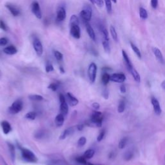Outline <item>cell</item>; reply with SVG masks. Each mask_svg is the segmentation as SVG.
<instances>
[{
    "label": "cell",
    "mask_w": 165,
    "mask_h": 165,
    "mask_svg": "<svg viewBox=\"0 0 165 165\" xmlns=\"http://www.w3.org/2000/svg\"><path fill=\"white\" fill-rule=\"evenodd\" d=\"M102 44H103V47L106 53L109 54L110 52V44H109V40L103 39Z\"/></svg>",
    "instance_id": "83f0119b"
},
{
    "label": "cell",
    "mask_w": 165,
    "mask_h": 165,
    "mask_svg": "<svg viewBox=\"0 0 165 165\" xmlns=\"http://www.w3.org/2000/svg\"><path fill=\"white\" fill-rule=\"evenodd\" d=\"M130 46L133 50V51H134L135 52V54H136V56L138 57L139 59H141V54L140 50H139V49L138 48V47L132 42H130Z\"/></svg>",
    "instance_id": "4316f807"
},
{
    "label": "cell",
    "mask_w": 165,
    "mask_h": 165,
    "mask_svg": "<svg viewBox=\"0 0 165 165\" xmlns=\"http://www.w3.org/2000/svg\"><path fill=\"white\" fill-rule=\"evenodd\" d=\"M120 91H121V93L125 94L126 92V86L124 85H121V86H120Z\"/></svg>",
    "instance_id": "f907efd6"
},
{
    "label": "cell",
    "mask_w": 165,
    "mask_h": 165,
    "mask_svg": "<svg viewBox=\"0 0 165 165\" xmlns=\"http://www.w3.org/2000/svg\"><path fill=\"white\" fill-rule=\"evenodd\" d=\"M3 52L8 55H14L17 52V50L14 46L10 45L5 48L3 49Z\"/></svg>",
    "instance_id": "ffe728a7"
},
{
    "label": "cell",
    "mask_w": 165,
    "mask_h": 165,
    "mask_svg": "<svg viewBox=\"0 0 165 165\" xmlns=\"http://www.w3.org/2000/svg\"><path fill=\"white\" fill-rule=\"evenodd\" d=\"M23 108V103L22 101L20 99H17L9 107V112L12 114H16L20 112Z\"/></svg>",
    "instance_id": "277c9868"
},
{
    "label": "cell",
    "mask_w": 165,
    "mask_h": 165,
    "mask_svg": "<svg viewBox=\"0 0 165 165\" xmlns=\"http://www.w3.org/2000/svg\"><path fill=\"white\" fill-rule=\"evenodd\" d=\"M20 150L22 157L25 161L30 163H36L37 161V158L34 154V152L25 148H20Z\"/></svg>",
    "instance_id": "7a4b0ae2"
},
{
    "label": "cell",
    "mask_w": 165,
    "mask_h": 165,
    "mask_svg": "<svg viewBox=\"0 0 165 165\" xmlns=\"http://www.w3.org/2000/svg\"><path fill=\"white\" fill-rule=\"evenodd\" d=\"M74 132V127L68 128V129H67L66 130H65L63 132V133H62L61 136H60V139H65L67 137L71 136Z\"/></svg>",
    "instance_id": "d6986e66"
},
{
    "label": "cell",
    "mask_w": 165,
    "mask_h": 165,
    "mask_svg": "<svg viewBox=\"0 0 165 165\" xmlns=\"http://www.w3.org/2000/svg\"><path fill=\"white\" fill-rule=\"evenodd\" d=\"M112 1L113 3H116V2H117V0H112Z\"/></svg>",
    "instance_id": "6f0895ef"
},
{
    "label": "cell",
    "mask_w": 165,
    "mask_h": 165,
    "mask_svg": "<svg viewBox=\"0 0 165 165\" xmlns=\"http://www.w3.org/2000/svg\"><path fill=\"white\" fill-rule=\"evenodd\" d=\"M8 147H9V150H10V155H11V158H12V160L14 161H15V157H16V150H15V147L14 146L9 143H8Z\"/></svg>",
    "instance_id": "d4e9b609"
},
{
    "label": "cell",
    "mask_w": 165,
    "mask_h": 165,
    "mask_svg": "<svg viewBox=\"0 0 165 165\" xmlns=\"http://www.w3.org/2000/svg\"><path fill=\"white\" fill-rule=\"evenodd\" d=\"M5 7H7V9L10 12V13L12 14V16L16 17L20 15V11L16 7H15V6L10 5V4H7L5 5Z\"/></svg>",
    "instance_id": "2e32d148"
},
{
    "label": "cell",
    "mask_w": 165,
    "mask_h": 165,
    "mask_svg": "<svg viewBox=\"0 0 165 165\" xmlns=\"http://www.w3.org/2000/svg\"><path fill=\"white\" fill-rule=\"evenodd\" d=\"M37 116V113L36 112H30L27 113L25 115V118L30 119V120H34Z\"/></svg>",
    "instance_id": "8d00e7d4"
},
{
    "label": "cell",
    "mask_w": 165,
    "mask_h": 165,
    "mask_svg": "<svg viewBox=\"0 0 165 165\" xmlns=\"http://www.w3.org/2000/svg\"><path fill=\"white\" fill-rule=\"evenodd\" d=\"M2 128L5 134H8L12 131V127L10 124L7 121H3L1 123Z\"/></svg>",
    "instance_id": "e0dca14e"
},
{
    "label": "cell",
    "mask_w": 165,
    "mask_h": 165,
    "mask_svg": "<svg viewBox=\"0 0 165 165\" xmlns=\"http://www.w3.org/2000/svg\"><path fill=\"white\" fill-rule=\"evenodd\" d=\"M5 165H7V164H6V163H5Z\"/></svg>",
    "instance_id": "680465c9"
},
{
    "label": "cell",
    "mask_w": 165,
    "mask_h": 165,
    "mask_svg": "<svg viewBox=\"0 0 165 165\" xmlns=\"http://www.w3.org/2000/svg\"><path fill=\"white\" fill-rule=\"evenodd\" d=\"M8 43V40L6 37L0 38V46H5Z\"/></svg>",
    "instance_id": "7bdbcfd3"
},
{
    "label": "cell",
    "mask_w": 165,
    "mask_h": 165,
    "mask_svg": "<svg viewBox=\"0 0 165 165\" xmlns=\"http://www.w3.org/2000/svg\"><path fill=\"white\" fill-rule=\"evenodd\" d=\"M101 80H102L103 84L104 85H106L108 83H109V81H110V75L107 72H105L102 75V78H101Z\"/></svg>",
    "instance_id": "f546056e"
},
{
    "label": "cell",
    "mask_w": 165,
    "mask_h": 165,
    "mask_svg": "<svg viewBox=\"0 0 165 165\" xmlns=\"http://www.w3.org/2000/svg\"><path fill=\"white\" fill-rule=\"evenodd\" d=\"M67 98L68 100V103L71 106H76L78 104V103H79L78 99L76 98L75 96H74V95L68 92L67 94Z\"/></svg>",
    "instance_id": "9a60e30c"
},
{
    "label": "cell",
    "mask_w": 165,
    "mask_h": 165,
    "mask_svg": "<svg viewBox=\"0 0 165 165\" xmlns=\"http://www.w3.org/2000/svg\"><path fill=\"white\" fill-rule=\"evenodd\" d=\"M48 88H49V89L50 90H52V91H56L57 89H58V85L56 83V82H53V83H51L50 84Z\"/></svg>",
    "instance_id": "b9f144b4"
},
{
    "label": "cell",
    "mask_w": 165,
    "mask_h": 165,
    "mask_svg": "<svg viewBox=\"0 0 165 165\" xmlns=\"http://www.w3.org/2000/svg\"><path fill=\"white\" fill-rule=\"evenodd\" d=\"M94 154H95V151L94 150L88 149L86 151H85V152L82 156H83L87 160V159H90L94 157Z\"/></svg>",
    "instance_id": "cb8c5ba5"
},
{
    "label": "cell",
    "mask_w": 165,
    "mask_h": 165,
    "mask_svg": "<svg viewBox=\"0 0 165 165\" xmlns=\"http://www.w3.org/2000/svg\"><path fill=\"white\" fill-rule=\"evenodd\" d=\"M105 3L106 9L107 12L109 14H111L112 12V7L111 0H105Z\"/></svg>",
    "instance_id": "836d02e7"
},
{
    "label": "cell",
    "mask_w": 165,
    "mask_h": 165,
    "mask_svg": "<svg viewBox=\"0 0 165 165\" xmlns=\"http://www.w3.org/2000/svg\"><path fill=\"white\" fill-rule=\"evenodd\" d=\"M92 15V9L90 5L85 6L84 9L80 12V16L85 22L90 21Z\"/></svg>",
    "instance_id": "3957f363"
},
{
    "label": "cell",
    "mask_w": 165,
    "mask_h": 165,
    "mask_svg": "<svg viewBox=\"0 0 165 165\" xmlns=\"http://www.w3.org/2000/svg\"><path fill=\"white\" fill-rule=\"evenodd\" d=\"M122 55H123V58L124 61L125 63V65H126V67H127L129 71H130L132 68H134V67H133L132 63V62H131V61H130V59L129 58L128 54H126V52L124 50H122Z\"/></svg>",
    "instance_id": "5bb4252c"
},
{
    "label": "cell",
    "mask_w": 165,
    "mask_h": 165,
    "mask_svg": "<svg viewBox=\"0 0 165 165\" xmlns=\"http://www.w3.org/2000/svg\"><path fill=\"white\" fill-rule=\"evenodd\" d=\"M99 29L101 32V34H102L103 36V38L104 40H109V33H108L107 31V29L104 27V25L100 24L99 25Z\"/></svg>",
    "instance_id": "7402d4cb"
},
{
    "label": "cell",
    "mask_w": 165,
    "mask_h": 165,
    "mask_svg": "<svg viewBox=\"0 0 165 165\" xmlns=\"http://www.w3.org/2000/svg\"><path fill=\"white\" fill-rule=\"evenodd\" d=\"M90 2L92 3V4H95V2H94V0H90Z\"/></svg>",
    "instance_id": "11a10c76"
},
{
    "label": "cell",
    "mask_w": 165,
    "mask_h": 165,
    "mask_svg": "<svg viewBox=\"0 0 165 165\" xmlns=\"http://www.w3.org/2000/svg\"><path fill=\"white\" fill-rule=\"evenodd\" d=\"M86 165H94V164H91L90 163H87Z\"/></svg>",
    "instance_id": "9f6ffc18"
},
{
    "label": "cell",
    "mask_w": 165,
    "mask_h": 165,
    "mask_svg": "<svg viewBox=\"0 0 165 165\" xmlns=\"http://www.w3.org/2000/svg\"><path fill=\"white\" fill-rule=\"evenodd\" d=\"M95 4H96L99 7H102L104 5L103 0H94Z\"/></svg>",
    "instance_id": "bcb514c9"
},
{
    "label": "cell",
    "mask_w": 165,
    "mask_h": 165,
    "mask_svg": "<svg viewBox=\"0 0 165 165\" xmlns=\"http://www.w3.org/2000/svg\"><path fill=\"white\" fill-rule=\"evenodd\" d=\"M134 157V152L131 150L126 152V153L124 155V158L126 161H130Z\"/></svg>",
    "instance_id": "d590c367"
},
{
    "label": "cell",
    "mask_w": 165,
    "mask_h": 165,
    "mask_svg": "<svg viewBox=\"0 0 165 165\" xmlns=\"http://www.w3.org/2000/svg\"><path fill=\"white\" fill-rule=\"evenodd\" d=\"M92 107L95 110H98L100 109V105L98 103H94L92 104Z\"/></svg>",
    "instance_id": "681fc988"
},
{
    "label": "cell",
    "mask_w": 165,
    "mask_h": 165,
    "mask_svg": "<svg viewBox=\"0 0 165 165\" xmlns=\"http://www.w3.org/2000/svg\"><path fill=\"white\" fill-rule=\"evenodd\" d=\"M77 129H78V130L81 131L82 129H84V125H82V124H81V125H78V126H77Z\"/></svg>",
    "instance_id": "816d5d0a"
},
{
    "label": "cell",
    "mask_w": 165,
    "mask_h": 165,
    "mask_svg": "<svg viewBox=\"0 0 165 165\" xmlns=\"http://www.w3.org/2000/svg\"><path fill=\"white\" fill-rule=\"evenodd\" d=\"M86 139L85 137H81V138L79 139V140L78 141V145L79 147H82L86 144Z\"/></svg>",
    "instance_id": "74e56055"
},
{
    "label": "cell",
    "mask_w": 165,
    "mask_h": 165,
    "mask_svg": "<svg viewBox=\"0 0 165 165\" xmlns=\"http://www.w3.org/2000/svg\"><path fill=\"white\" fill-rule=\"evenodd\" d=\"M60 110H61V113H62L63 115H64V116H66L68 113V106L66 101L60 102Z\"/></svg>",
    "instance_id": "44dd1931"
},
{
    "label": "cell",
    "mask_w": 165,
    "mask_h": 165,
    "mask_svg": "<svg viewBox=\"0 0 165 165\" xmlns=\"http://www.w3.org/2000/svg\"><path fill=\"white\" fill-rule=\"evenodd\" d=\"M76 161L78 163L82 164H86L87 162H86V159L83 157V156H80V157H77L75 159Z\"/></svg>",
    "instance_id": "f35d334b"
},
{
    "label": "cell",
    "mask_w": 165,
    "mask_h": 165,
    "mask_svg": "<svg viewBox=\"0 0 165 165\" xmlns=\"http://www.w3.org/2000/svg\"><path fill=\"white\" fill-rule=\"evenodd\" d=\"M103 116L102 113L98 110H95L92 113L90 119L86 122V125L94 127H101L102 126Z\"/></svg>",
    "instance_id": "6da1fadb"
},
{
    "label": "cell",
    "mask_w": 165,
    "mask_h": 165,
    "mask_svg": "<svg viewBox=\"0 0 165 165\" xmlns=\"http://www.w3.org/2000/svg\"><path fill=\"white\" fill-rule=\"evenodd\" d=\"M64 121H65V116L60 113L56 117L55 124L58 127H60V126H61L63 125V123H64Z\"/></svg>",
    "instance_id": "ac0fdd59"
},
{
    "label": "cell",
    "mask_w": 165,
    "mask_h": 165,
    "mask_svg": "<svg viewBox=\"0 0 165 165\" xmlns=\"http://www.w3.org/2000/svg\"><path fill=\"white\" fill-rule=\"evenodd\" d=\"M29 98L31 101H40L43 99V98L38 94H33L30 95L29 96Z\"/></svg>",
    "instance_id": "e575fe53"
},
{
    "label": "cell",
    "mask_w": 165,
    "mask_h": 165,
    "mask_svg": "<svg viewBox=\"0 0 165 165\" xmlns=\"http://www.w3.org/2000/svg\"><path fill=\"white\" fill-rule=\"evenodd\" d=\"M105 133H106V131H105V129H103V130H102L101 131V132L99 133V134L98 135V138H97L98 141L100 142V141H101L103 140L104 137H105Z\"/></svg>",
    "instance_id": "ab89813d"
},
{
    "label": "cell",
    "mask_w": 165,
    "mask_h": 165,
    "mask_svg": "<svg viewBox=\"0 0 165 165\" xmlns=\"http://www.w3.org/2000/svg\"><path fill=\"white\" fill-rule=\"evenodd\" d=\"M54 54L55 58H56V59L58 60V61H61L63 59V54L60 52L57 51V50H56V51H54Z\"/></svg>",
    "instance_id": "60d3db41"
},
{
    "label": "cell",
    "mask_w": 165,
    "mask_h": 165,
    "mask_svg": "<svg viewBox=\"0 0 165 165\" xmlns=\"http://www.w3.org/2000/svg\"><path fill=\"white\" fill-rule=\"evenodd\" d=\"M130 72L131 73L132 77L134 78V80L136 81V82H139L141 81V77H140V75H139V74L137 72V71H136V70L133 68H132L130 71Z\"/></svg>",
    "instance_id": "603a6c76"
},
{
    "label": "cell",
    "mask_w": 165,
    "mask_h": 165,
    "mask_svg": "<svg viewBox=\"0 0 165 165\" xmlns=\"http://www.w3.org/2000/svg\"><path fill=\"white\" fill-rule=\"evenodd\" d=\"M45 70H46V72L48 73V72H52L54 71V67H53L52 65L48 64V65H46Z\"/></svg>",
    "instance_id": "f6af8a7d"
},
{
    "label": "cell",
    "mask_w": 165,
    "mask_h": 165,
    "mask_svg": "<svg viewBox=\"0 0 165 165\" xmlns=\"http://www.w3.org/2000/svg\"><path fill=\"white\" fill-rule=\"evenodd\" d=\"M161 86L163 87V88L164 90H165V80H164L163 82H162V83H161Z\"/></svg>",
    "instance_id": "db71d44e"
},
{
    "label": "cell",
    "mask_w": 165,
    "mask_h": 165,
    "mask_svg": "<svg viewBox=\"0 0 165 165\" xmlns=\"http://www.w3.org/2000/svg\"><path fill=\"white\" fill-rule=\"evenodd\" d=\"M125 107H126L125 101L124 100L120 101V102L118 105V107H117L118 112L119 113H123L125 110Z\"/></svg>",
    "instance_id": "d6a6232c"
},
{
    "label": "cell",
    "mask_w": 165,
    "mask_h": 165,
    "mask_svg": "<svg viewBox=\"0 0 165 165\" xmlns=\"http://www.w3.org/2000/svg\"><path fill=\"white\" fill-rule=\"evenodd\" d=\"M139 16L143 20H146L148 17V12L143 7L139 8Z\"/></svg>",
    "instance_id": "4dcf8cb0"
},
{
    "label": "cell",
    "mask_w": 165,
    "mask_h": 165,
    "mask_svg": "<svg viewBox=\"0 0 165 165\" xmlns=\"http://www.w3.org/2000/svg\"><path fill=\"white\" fill-rule=\"evenodd\" d=\"M85 24L86 29V31H87V33H88V36H89V37L91 38V39L93 41H95L96 40V34H95L94 29H92L90 24L88 22H85Z\"/></svg>",
    "instance_id": "4fadbf2b"
},
{
    "label": "cell",
    "mask_w": 165,
    "mask_h": 165,
    "mask_svg": "<svg viewBox=\"0 0 165 165\" xmlns=\"http://www.w3.org/2000/svg\"><path fill=\"white\" fill-rule=\"evenodd\" d=\"M67 16L65 9L63 7H60L57 10V18L56 20L58 21H63L65 20Z\"/></svg>",
    "instance_id": "30bf717a"
},
{
    "label": "cell",
    "mask_w": 165,
    "mask_h": 165,
    "mask_svg": "<svg viewBox=\"0 0 165 165\" xmlns=\"http://www.w3.org/2000/svg\"><path fill=\"white\" fill-rule=\"evenodd\" d=\"M151 103H152V106H153V109H154L155 113L157 116L161 115L162 110H161L160 104L159 103L158 100L155 98L152 97L151 99Z\"/></svg>",
    "instance_id": "9c48e42d"
},
{
    "label": "cell",
    "mask_w": 165,
    "mask_h": 165,
    "mask_svg": "<svg viewBox=\"0 0 165 165\" xmlns=\"http://www.w3.org/2000/svg\"><path fill=\"white\" fill-rule=\"evenodd\" d=\"M103 96L105 99H107L108 98H109V91H108L107 89H105L103 90Z\"/></svg>",
    "instance_id": "c3c4849f"
},
{
    "label": "cell",
    "mask_w": 165,
    "mask_h": 165,
    "mask_svg": "<svg viewBox=\"0 0 165 165\" xmlns=\"http://www.w3.org/2000/svg\"><path fill=\"white\" fill-rule=\"evenodd\" d=\"M33 47L37 56L41 57L43 52V45L41 44V42L40 41L39 39L36 38V39L34 40Z\"/></svg>",
    "instance_id": "52a82bcc"
},
{
    "label": "cell",
    "mask_w": 165,
    "mask_h": 165,
    "mask_svg": "<svg viewBox=\"0 0 165 165\" xmlns=\"http://www.w3.org/2000/svg\"><path fill=\"white\" fill-rule=\"evenodd\" d=\"M71 36L75 38V39H79L81 37V30L79 25H72L71 26Z\"/></svg>",
    "instance_id": "8fae6325"
},
{
    "label": "cell",
    "mask_w": 165,
    "mask_h": 165,
    "mask_svg": "<svg viewBox=\"0 0 165 165\" xmlns=\"http://www.w3.org/2000/svg\"><path fill=\"white\" fill-rule=\"evenodd\" d=\"M126 80V76L123 73H115L110 75V81L118 82V83H122Z\"/></svg>",
    "instance_id": "8992f818"
},
{
    "label": "cell",
    "mask_w": 165,
    "mask_h": 165,
    "mask_svg": "<svg viewBox=\"0 0 165 165\" xmlns=\"http://www.w3.org/2000/svg\"><path fill=\"white\" fill-rule=\"evenodd\" d=\"M152 51H153V53L155 55L157 60L160 63H161V64L164 65L165 63V61L161 50L156 47H153L152 48Z\"/></svg>",
    "instance_id": "7c38bea8"
},
{
    "label": "cell",
    "mask_w": 165,
    "mask_h": 165,
    "mask_svg": "<svg viewBox=\"0 0 165 165\" xmlns=\"http://www.w3.org/2000/svg\"><path fill=\"white\" fill-rule=\"evenodd\" d=\"M59 71H60L61 73H62V74H64L65 73V70H64V68H63L62 67H59Z\"/></svg>",
    "instance_id": "f5cc1de1"
},
{
    "label": "cell",
    "mask_w": 165,
    "mask_h": 165,
    "mask_svg": "<svg viewBox=\"0 0 165 165\" xmlns=\"http://www.w3.org/2000/svg\"><path fill=\"white\" fill-rule=\"evenodd\" d=\"M79 18L77 16L72 15L71 17V20H70V26H72V25H79Z\"/></svg>",
    "instance_id": "f1b7e54d"
},
{
    "label": "cell",
    "mask_w": 165,
    "mask_h": 165,
    "mask_svg": "<svg viewBox=\"0 0 165 165\" xmlns=\"http://www.w3.org/2000/svg\"><path fill=\"white\" fill-rule=\"evenodd\" d=\"M32 11H33V14L35 15V16L38 19H41L42 17V13L40 4L37 2H33V5H32Z\"/></svg>",
    "instance_id": "ba28073f"
},
{
    "label": "cell",
    "mask_w": 165,
    "mask_h": 165,
    "mask_svg": "<svg viewBox=\"0 0 165 165\" xmlns=\"http://www.w3.org/2000/svg\"><path fill=\"white\" fill-rule=\"evenodd\" d=\"M110 34H111V36L113 38V40L116 42H117L118 41V36H117V33L115 27L112 26V25H111L110 27Z\"/></svg>",
    "instance_id": "484cf974"
},
{
    "label": "cell",
    "mask_w": 165,
    "mask_h": 165,
    "mask_svg": "<svg viewBox=\"0 0 165 165\" xmlns=\"http://www.w3.org/2000/svg\"><path fill=\"white\" fill-rule=\"evenodd\" d=\"M97 69H98L97 65L96 63H92L89 65V67H88V78H89L90 82H94L95 81H96Z\"/></svg>",
    "instance_id": "5b68a950"
},
{
    "label": "cell",
    "mask_w": 165,
    "mask_h": 165,
    "mask_svg": "<svg viewBox=\"0 0 165 165\" xmlns=\"http://www.w3.org/2000/svg\"><path fill=\"white\" fill-rule=\"evenodd\" d=\"M0 29H2L4 31H7L8 29L7 25H6L3 20H0Z\"/></svg>",
    "instance_id": "ee69618b"
},
{
    "label": "cell",
    "mask_w": 165,
    "mask_h": 165,
    "mask_svg": "<svg viewBox=\"0 0 165 165\" xmlns=\"http://www.w3.org/2000/svg\"><path fill=\"white\" fill-rule=\"evenodd\" d=\"M151 6L153 9H156L158 5V0H151Z\"/></svg>",
    "instance_id": "7dc6e473"
},
{
    "label": "cell",
    "mask_w": 165,
    "mask_h": 165,
    "mask_svg": "<svg viewBox=\"0 0 165 165\" xmlns=\"http://www.w3.org/2000/svg\"><path fill=\"white\" fill-rule=\"evenodd\" d=\"M128 141H129L128 137H125L122 138L121 139L119 143V145H118L119 148L120 149H123L126 147V144H127V143H128Z\"/></svg>",
    "instance_id": "1f68e13d"
}]
</instances>
